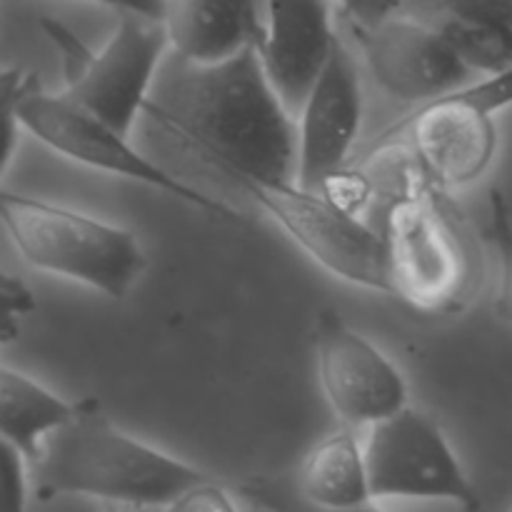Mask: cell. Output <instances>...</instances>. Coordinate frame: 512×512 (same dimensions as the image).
Returning <instances> with one entry per match:
<instances>
[{"label": "cell", "mask_w": 512, "mask_h": 512, "mask_svg": "<svg viewBox=\"0 0 512 512\" xmlns=\"http://www.w3.org/2000/svg\"><path fill=\"white\" fill-rule=\"evenodd\" d=\"M143 118L223 178L295 180L298 123L265 75L258 48L215 65L165 58Z\"/></svg>", "instance_id": "1"}, {"label": "cell", "mask_w": 512, "mask_h": 512, "mask_svg": "<svg viewBox=\"0 0 512 512\" xmlns=\"http://www.w3.org/2000/svg\"><path fill=\"white\" fill-rule=\"evenodd\" d=\"M313 345L320 390L345 428L368 430L408 408V383L398 365L335 308L315 318Z\"/></svg>", "instance_id": "9"}, {"label": "cell", "mask_w": 512, "mask_h": 512, "mask_svg": "<svg viewBox=\"0 0 512 512\" xmlns=\"http://www.w3.org/2000/svg\"><path fill=\"white\" fill-rule=\"evenodd\" d=\"M0 225L25 263L123 300L145 270L138 238L120 225L0 185Z\"/></svg>", "instance_id": "4"}, {"label": "cell", "mask_w": 512, "mask_h": 512, "mask_svg": "<svg viewBox=\"0 0 512 512\" xmlns=\"http://www.w3.org/2000/svg\"><path fill=\"white\" fill-rule=\"evenodd\" d=\"M440 10L480 15L512 28V0H400V13L425 18Z\"/></svg>", "instance_id": "22"}, {"label": "cell", "mask_w": 512, "mask_h": 512, "mask_svg": "<svg viewBox=\"0 0 512 512\" xmlns=\"http://www.w3.org/2000/svg\"><path fill=\"white\" fill-rule=\"evenodd\" d=\"M35 310L33 290L30 293H8L0 290V343H10L20 333V318Z\"/></svg>", "instance_id": "25"}, {"label": "cell", "mask_w": 512, "mask_h": 512, "mask_svg": "<svg viewBox=\"0 0 512 512\" xmlns=\"http://www.w3.org/2000/svg\"><path fill=\"white\" fill-rule=\"evenodd\" d=\"M375 83L403 103L428 105L473 83V73L423 20L405 13L348 23Z\"/></svg>", "instance_id": "10"}, {"label": "cell", "mask_w": 512, "mask_h": 512, "mask_svg": "<svg viewBox=\"0 0 512 512\" xmlns=\"http://www.w3.org/2000/svg\"><path fill=\"white\" fill-rule=\"evenodd\" d=\"M38 78L20 68L0 70V178L13 158L20 128V103Z\"/></svg>", "instance_id": "20"}, {"label": "cell", "mask_w": 512, "mask_h": 512, "mask_svg": "<svg viewBox=\"0 0 512 512\" xmlns=\"http://www.w3.org/2000/svg\"><path fill=\"white\" fill-rule=\"evenodd\" d=\"M238 493L265 512H398L380 508L378 503L358 505V508H320V505L308 503L298 493L293 478H285V475H255L240 485Z\"/></svg>", "instance_id": "18"}, {"label": "cell", "mask_w": 512, "mask_h": 512, "mask_svg": "<svg viewBox=\"0 0 512 512\" xmlns=\"http://www.w3.org/2000/svg\"><path fill=\"white\" fill-rule=\"evenodd\" d=\"M68 403L23 373L0 368V438L10 440L33 463L40 443L73 415Z\"/></svg>", "instance_id": "16"}, {"label": "cell", "mask_w": 512, "mask_h": 512, "mask_svg": "<svg viewBox=\"0 0 512 512\" xmlns=\"http://www.w3.org/2000/svg\"><path fill=\"white\" fill-rule=\"evenodd\" d=\"M348 23H375L400 10V0H340Z\"/></svg>", "instance_id": "26"}, {"label": "cell", "mask_w": 512, "mask_h": 512, "mask_svg": "<svg viewBox=\"0 0 512 512\" xmlns=\"http://www.w3.org/2000/svg\"><path fill=\"white\" fill-rule=\"evenodd\" d=\"M163 25L173 55L195 65L223 63L263 38L258 0H165Z\"/></svg>", "instance_id": "14"}, {"label": "cell", "mask_w": 512, "mask_h": 512, "mask_svg": "<svg viewBox=\"0 0 512 512\" xmlns=\"http://www.w3.org/2000/svg\"><path fill=\"white\" fill-rule=\"evenodd\" d=\"M110 512H153L148 508H113Z\"/></svg>", "instance_id": "29"}, {"label": "cell", "mask_w": 512, "mask_h": 512, "mask_svg": "<svg viewBox=\"0 0 512 512\" xmlns=\"http://www.w3.org/2000/svg\"><path fill=\"white\" fill-rule=\"evenodd\" d=\"M20 125L40 143L73 163L88 165L130 183L148 185L223 223H243L240 210L223 200L210 198L190 183H183L178 175L140 153L130 143V135L120 133L113 125L90 115L88 110L70 103L63 93H45L40 83H35L20 103Z\"/></svg>", "instance_id": "7"}, {"label": "cell", "mask_w": 512, "mask_h": 512, "mask_svg": "<svg viewBox=\"0 0 512 512\" xmlns=\"http://www.w3.org/2000/svg\"><path fill=\"white\" fill-rule=\"evenodd\" d=\"M28 478V458L0 438V512H28Z\"/></svg>", "instance_id": "21"}, {"label": "cell", "mask_w": 512, "mask_h": 512, "mask_svg": "<svg viewBox=\"0 0 512 512\" xmlns=\"http://www.w3.org/2000/svg\"><path fill=\"white\" fill-rule=\"evenodd\" d=\"M0 290H8V293H30V288L23 283V280L5 273V270H0Z\"/></svg>", "instance_id": "28"}, {"label": "cell", "mask_w": 512, "mask_h": 512, "mask_svg": "<svg viewBox=\"0 0 512 512\" xmlns=\"http://www.w3.org/2000/svg\"><path fill=\"white\" fill-rule=\"evenodd\" d=\"M308 258L350 285L390 295L383 233L328 193L300 188L295 180L228 175Z\"/></svg>", "instance_id": "6"}, {"label": "cell", "mask_w": 512, "mask_h": 512, "mask_svg": "<svg viewBox=\"0 0 512 512\" xmlns=\"http://www.w3.org/2000/svg\"><path fill=\"white\" fill-rule=\"evenodd\" d=\"M438 188L405 173L383 225L390 295L420 313H455L473 295L478 258Z\"/></svg>", "instance_id": "3"}, {"label": "cell", "mask_w": 512, "mask_h": 512, "mask_svg": "<svg viewBox=\"0 0 512 512\" xmlns=\"http://www.w3.org/2000/svg\"><path fill=\"white\" fill-rule=\"evenodd\" d=\"M38 500L93 498L113 508H168L210 475L113 423L95 398L75 403L73 415L40 443L30 463Z\"/></svg>", "instance_id": "2"}, {"label": "cell", "mask_w": 512, "mask_h": 512, "mask_svg": "<svg viewBox=\"0 0 512 512\" xmlns=\"http://www.w3.org/2000/svg\"><path fill=\"white\" fill-rule=\"evenodd\" d=\"M363 433L365 468L375 503L435 500L458 505L465 512H488L443 428L428 413L408 405Z\"/></svg>", "instance_id": "8"}, {"label": "cell", "mask_w": 512, "mask_h": 512, "mask_svg": "<svg viewBox=\"0 0 512 512\" xmlns=\"http://www.w3.org/2000/svg\"><path fill=\"white\" fill-rule=\"evenodd\" d=\"M418 20L428 23L473 75L485 78L512 68V28L508 25L453 10H440Z\"/></svg>", "instance_id": "17"}, {"label": "cell", "mask_w": 512, "mask_h": 512, "mask_svg": "<svg viewBox=\"0 0 512 512\" xmlns=\"http://www.w3.org/2000/svg\"><path fill=\"white\" fill-rule=\"evenodd\" d=\"M163 512H238L228 490L213 478L193 485L180 498H175Z\"/></svg>", "instance_id": "24"}, {"label": "cell", "mask_w": 512, "mask_h": 512, "mask_svg": "<svg viewBox=\"0 0 512 512\" xmlns=\"http://www.w3.org/2000/svg\"><path fill=\"white\" fill-rule=\"evenodd\" d=\"M488 235L498 253V290H495L493 310L503 323L512 325V215L508 200L500 190H490Z\"/></svg>", "instance_id": "19"}, {"label": "cell", "mask_w": 512, "mask_h": 512, "mask_svg": "<svg viewBox=\"0 0 512 512\" xmlns=\"http://www.w3.org/2000/svg\"><path fill=\"white\" fill-rule=\"evenodd\" d=\"M93 3L110 5L118 13H135L153 20H163L165 15V0H93Z\"/></svg>", "instance_id": "27"}, {"label": "cell", "mask_w": 512, "mask_h": 512, "mask_svg": "<svg viewBox=\"0 0 512 512\" xmlns=\"http://www.w3.org/2000/svg\"><path fill=\"white\" fill-rule=\"evenodd\" d=\"M358 433L360 430L340 425L305 455L293 483L308 503L320 508H358L375 503L365 468L363 438Z\"/></svg>", "instance_id": "15"}, {"label": "cell", "mask_w": 512, "mask_h": 512, "mask_svg": "<svg viewBox=\"0 0 512 512\" xmlns=\"http://www.w3.org/2000/svg\"><path fill=\"white\" fill-rule=\"evenodd\" d=\"M40 28L63 58L65 98L130 135L138 118H143L160 65L170 50L163 20L120 13L118 28L98 53L85 48L58 20L43 18Z\"/></svg>", "instance_id": "5"}, {"label": "cell", "mask_w": 512, "mask_h": 512, "mask_svg": "<svg viewBox=\"0 0 512 512\" xmlns=\"http://www.w3.org/2000/svg\"><path fill=\"white\" fill-rule=\"evenodd\" d=\"M338 33L333 0H265L260 63L293 118L303 108Z\"/></svg>", "instance_id": "13"}, {"label": "cell", "mask_w": 512, "mask_h": 512, "mask_svg": "<svg viewBox=\"0 0 512 512\" xmlns=\"http://www.w3.org/2000/svg\"><path fill=\"white\" fill-rule=\"evenodd\" d=\"M298 170L295 183L328 193L348 165L363 123V88L358 65L338 35L328 63L298 110Z\"/></svg>", "instance_id": "11"}, {"label": "cell", "mask_w": 512, "mask_h": 512, "mask_svg": "<svg viewBox=\"0 0 512 512\" xmlns=\"http://www.w3.org/2000/svg\"><path fill=\"white\" fill-rule=\"evenodd\" d=\"M408 138L418 173L433 188H465L483 178L498 150L495 118L458 93L420 105L385 138Z\"/></svg>", "instance_id": "12"}, {"label": "cell", "mask_w": 512, "mask_h": 512, "mask_svg": "<svg viewBox=\"0 0 512 512\" xmlns=\"http://www.w3.org/2000/svg\"><path fill=\"white\" fill-rule=\"evenodd\" d=\"M455 93L468 100V103L478 105L485 113H500V110L512 105V68L498 75H485L483 80H473V83L455 90Z\"/></svg>", "instance_id": "23"}]
</instances>
